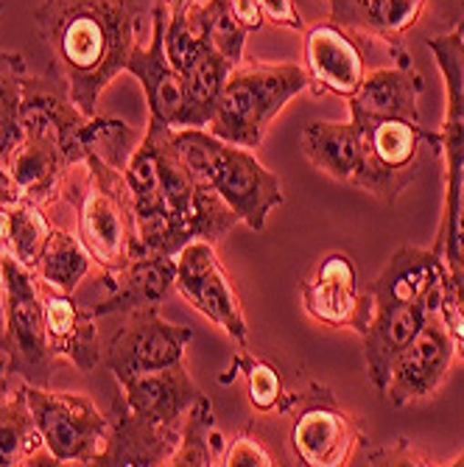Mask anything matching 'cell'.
Masks as SVG:
<instances>
[{"instance_id":"6da1fadb","label":"cell","mask_w":464,"mask_h":467,"mask_svg":"<svg viewBox=\"0 0 464 467\" xmlns=\"http://www.w3.org/2000/svg\"><path fill=\"white\" fill-rule=\"evenodd\" d=\"M34 23L70 101L88 118L98 115L101 93L138 46V0H42Z\"/></svg>"},{"instance_id":"7a4b0ae2","label":"cell","mask_w":464,"mask_h":467,"mask_svg":"<svg viewBox=\"0 0 464 467\" xmlns=\"http://www.w3.org/2000/svg\"><path fill=\"white\" fill-rule=\"evenodd\" d=\"M448 283L450 272L439 252L403 246L366 288L372 294V317L361 338L366 378L377 392H384L397 356L411 345L428 317L439 311Z\"/></svg>"},{"instance_id":"3957f363","label":"cell","mask_w":464,"mask_h":467,"mask_svg":"<svg viewBox=\"0 0 464 467\" xmlns=\"http://www.w3.org/2000/svg\"><path fill=\"white\" fill-rule=\"evenodd\" d=\"M171 140L196 185H210L255 233L283 204V182L252 154V149L227 143L210 130H171Z\"/></svg>"},{"instance_id":"277c9868","label":"cell","mask_w":464,"mask_h":467,"mask_svg":"<svg viewBox=\"0 0 464 467\" xmlns=\"http://www.w3.org/2000/svg\"><path fill=\"white\" fill-rule=\"evenodd\" d=\"M308 88L311 78L303 65L243 59L230 67L207 130L227 143L258 149L285 104Z\"/></svg>"},{"instance_id":"5b68a950","label":"cell","mask_w":464,"mask_h":467,"mask_svg":"<svg viewBox=\"0 0 464 467\" xmlns=\"http://www.w3.org/2000/svg\"><path fill=\"white\" fill-rule=\"evenodd\" d=\"M84 185L78 196H67L78 210V238L90 252L101 275H112L132 261L135 216L132 193L120 168L96 154L84 157Z\"/></svg>"},{"instance_id":"8992f818","label":"cell","mask_w":464,"mask_h":467,"mask_svg":"<svg viewBox=\"0 0 464 467\" xmlns=\"http://www.w3.org/2000/svg\"><path fill=\"white\" fill-rule=\"evenodd\" d=\"M0 350L9 356V367L20 380L36 387L48 384L57 356L48 348L39 280L12 254H6L4 261V336H0Z\"/></svg>"},{"instance_id":"52a82bcc","label":"cell","mask_w":464,"mask_h":467,"mask_svg":"<svg viewBox=\"0 0 464 467\" xmlns=\"http://www.w3.org/2000/svg\"><path fill=\"white\" fill-rule=\"evenodd\" d=\"M31 414L59 464H96L107 448L109 420L98 406L78 392H54L20 380Z\"/></svg>"},{"instance_id":"ba28073f","label":"cell","mask_w":464,"mask_h":467,"mask_svg":"<svg viewBox=\"0 0 464 467\" xmlns=\"http://www.w3.org/2000/svg\"><path fill=\"white\" fill-rule=\"evenodd\" d=\"M193 330L171 325L160 317V308L129 311L123 325L107 338L101 348V364L115 375V380L157 372L174 367L185 358Z\"/></svg>"},{"instance_id":"9c48e42d","label":"cell","mask_w":464,"mask_h":467,"mask_svg":"<svg viewBox=\"0 0 464 467\" xmlns=\"http://www.w3.org/2000/svg\"><path fill=\"white\" fill-rule=\"evenodd\" d=\"M177 291L185 300L213 325H219L232 342L246 348L249 325L241 306V296L222 266L216 244L210 241H191L177 254Z\"/></svg>"},{"instance_id":"30bf717a","label":"cell","mask_w":464,"mask_h":467,"mask_svg":"<svg viewBox=\"0 0 464 467\" xmlns=\"http://www.w3.org/2000/svg\"><path fill=\"white\" fill-rule=\"evenodd\" d=\"M291 426V448L308 467H342L350 464L364 445L358 422L335 403L333 392L322 384H311L308 395Z\"/></svg>"},{"instance_id":"8fae6325","label":"cell","mask_w":464,"mask_h":467,"mask_svg":"<svg viewBox=\"0 0 464 467\" xmlns=\"http://www.w3.org/2000/svg\"><path fill=\"white\" fill-rule=\"evenodd\" d=\"M453 361H456L453 338L445 322L439 319V314H434L392 364L384 398L395 409H406L411 403L437 395L450 375Z\"/></svg>"},{"instance_id":"7c38bea8","label":"cell","mask_w":464,"mask_h":467,"mask_svg":"<svg viewBox=\"0 0 464 467\" xmlns=\"http://www.w3.org/2000/svg\"><path fill=\"white\" fill-rule=\"evenodd\" d=\"M305 311L330 327H350L358 336L372 317V294H361L358 272L347 252H327L303 280Z\"/></svg>"},{"instance_id":"4fadbf2b","label":"cell","mask_w":464,"mask_h":467,"mask_svg":"<svg viewBox=\"0 0 464 467\" xmlns=\"http://www.w3.org/2000/svg\"><path fill=\"white\" fill-rule=\"evenodd\" d=\"M165 23H168V6L157 0L151 9V39L149 46H135L126 73H132L146 93L149 104V118L171 126V130H182L185 126V81L180 70L171 65L165 51Z\"/></svg>"},{"instance_id":"5bb4252c","label":"cell","mask_w":464,"mask_h":467,"mask_svg":"<svg viewBox=\"0 0 464 467\" xmlns=\"http://www.w3.org/2000/svg\"><path fill=\"white\" fill-rule=\"evenodd\" d=\"M120 400L126 403L135 417H140L149 426L168 431V434H182V422L193 400L201 395L196 380L185 369V364H174L157 372L135 375L120 380Z\"/></svg>"},{"instance_id":"9a60e30c","label":"cell","mask_w":464,"mask_h":467,"mask_svg":"<svg viewBox=\"0 0 464 467\" xmlns=\"http://www.w3.org/2000/svg\"><path fill=\"white\" fill-rule=\"evenodd\" d=\"M305 70L316 96L353 99L366 78V59L356 34L339 23H319L305 34Z\"/></svg>"},{"instance_id":"2e32d148","label":"cell","mask_w":464,"mask_h":467,"mask_svg":"<svg viewBox=\"0 0 464 467\" xmlns=\"http://www.w3.org/2000/svg\"><path fill=\"white\" fill-rule=\"evenodd\" d=\"M39 280V277H36ZM42 311H46V333L48 348L57 361L73 364L78 372H93L101 367V338H98V317L93 308L78 306L70 294L39 280Z\"/></svg>"},{"instance_id":"e0dca14e","label":"cell","mask_w":464,"mask_h":467,"mask_svg":"<svg viewBox=\"0 0 464 467\" xmlns=\"http://www.w3.org/2000/svg\"><path fill=\"white\" fill-rule=\"evenodd\" d=\"M445 78V118L439 126V154L445 160V199L456 191L464 168V34L445 31L426 39Z\"/></svg>"},{"instance_id":"ac0fdd59","label":"cell","mask_w":464,"mask_h":467,"mask_svg":"<svg viewBox=\"0 0 464 467\" xmlns=\"http://www.w3.org/2000/svg\"><path fill=\"white\" fill-rule=\"evenodd\" d=\"M426 81L417 73L408 51L395 57V65L366 73L350 101V118H400L419 123V96Z\"/></svg>"},{"instance_id":"d6986e66","label":"cell","mask_w":464,"mask_h":467,"mask_svg":"<svg viewBox=\"0 0 464 467\" xmlns=\"http://www.w3.org/2000/svg\"><path fill=\"white\" fill-rule=\"evenodd\" d=\"M101 277L109 294L93 308L96 317L160 308L168 294L177 288V261L168 254H146V258H135L123 269Z\"/></svg>"},{"instance_id":"ffe728a7","label":"cell","mask_w":464,"mask_h":467,"mask_svg":"<svg viewBox=\"0 0 464 467\" xmlns=\"http://www.w3.org/2000/svg\"><path fill=\"white\" fill-rule=\"evenodd\" d=\"M333 23L350 34L372 36L389 46V54H403L406 34L423 20L428 0H330Z\"/></svg>"},{"instance_id":"44dd1931","label":"cell","mask_w":464,"mask_h":467,"mask_svg":"<svg viewBox=\"0 0 464 467\" xmlns=\"http://www.w3.org/2000/svg\"><path fill=\"white\" fill-rule=\"evenodd\" d=\"M305 160L325 177L358 188L364 174V135L361 126L345 120H314L300 135Z\"/></svg>"},{"instance_id":"7402d4cb","label":"cell","mask_w":464,"mask_h":467,"mask_svg":"<svg viewBox=\"0 0 464 467\" xmlns=\"http://www.w3.org/2000/svg\"><path fill=\"white\" fill-rule=\"evenodd\" d=\"M107 420H109V437H107V448L96 464H126V467L165 464L180 442L177 434L160 431V429L149 426V422H143L140 417H135L129 409H126L120 395L112 400Z\"/></svg>"},{"instance_id":"603a6c76","label":"cell","mask_w":464,"mask_h":467,"mask_svg":"<svg viewBox=\"0 0 464 467\" xmlns=\"http://www.w3.org/2000/svg\"><path fill=\"white\" fill-rule=\"evenodd\" d=\"M51 467L59 459L46 448L39 426L31 414L23 384L12 389V398L0 400V467Z\"/></svg>"},{"instance_id":"cb8c5ba5","label":"cell","mask_w":464,"mask_h":467,"mask_svg":"<svg viewBox=\"0 0 464 467\" xmlns=\"http://www.w3.org/2000/svg\"><path fill=\"white\" fill-rule=\"evenodd\" d=\"M224 434L216 426V414L213 403L207 395H199L193 406L185 414L182 422V434L174 448V453L168 456L165 464L171 467H210V464H222L224 456Z\"/></svg>"},{"instance_id":"d4e9b609","label":"cell","mask_w":464,"mask_h":467,"mask_svg":"<svg viewBox=\"0 0 464 467\" xmlns=\"http://www.w3.org/2000/svg\"><path fill=\"white\" fill-rule=\"evenodd\" d=\"M93 269V258L90 252L84 249L78 235H70L67 230L54 227L46 246H42L39 264L34 269V275L65 294H73L78 288V283L90 275Z\"/></svg>"},{"instance_id":"484cf974","label":"cell","mask_w":464,"mask_h":467,"mask_svg":"<svg viewBox=\"0 0 464 467\" xmlns=\"http://www.w3.org/2000/svg\"><path fill=\"white\" fill-rule=\"evenodd\" d=\"M28 67L26 59L15 51H0V165L17 151L23 140V90H26Z\"/></svg>"},{"instance_id":"4316f807","label":"cell","mask_w":464,"mask_h":467,"mask_svg":"<svg viewBox=\"0 0 464 467\" xmlns=\"http://www.w3.org/2000/svg\"><path fill=\"white\" fill-rule=\"evenodd\" d=\"M6 210H9V254L34 272L54 224L46 216V207H39L26 196L9 204Z\"/></svg>"},{"instance_id":"83f0119b","label":"cell","mask_w":464,"mask_h":467,"mask_svg":"<svg viewBox=\"0 0 464 467\" xmlns=\"http://www.w3.org/2000/svg\"><path fill=\"white\" fill-rule=\"evenodd\" d=\"M193 23L204 31V36L230 65L243 62V46H246V28L232 15L230 0H196L188 6Z\"/></svg>"},{"instance_id":"f1b7e54d","label":"cell","mask_w":464,"mask_h":467,"mask_svg":"<svg viewBox=\"0 0 464 467\" xmlns=\"http://www.w3.org/2000/svg\"><path fill=\"white\" fill-rule=\"evenodd\" d=\"M138 132L132 130L126 120L118 118H107V115H93L88 123H84L81 132V146H84V157L96 154L104 162L115 165V168H126V160L138 146Z\"/></svg>"},{"instance_id":"f546056e","label":"cell","mask_w":464,"mask_h":467,"mask_svg":"<svg viewBox=\"0 0 464 467\" xmlns=\"http://www.w3.org/2000/svg\"><path fill=\"white\" fill-rule=\"evenodd\" d=\"M230 369H241L243 380H246V398L258 411H288L291 406V395L283 387V375L277 372L274 364H269L266 358H255L249 356L246 348H241V353L235 356Z\"/></svg>"},{"instance_id":"4dcf8cb0","label":"cell","mask_w":464,"mask_h":467,"mask_svg":"<svg viewBox=\"0 0 464 467\" xmlns=\"http://www.w3.org/2000/svg\"><path fill=\"white\" fill-rule=\"evenodd\" d=\"M431 249L445 258L450 280L461 283L464 280V168L459 174L456 191L442 204L439 233H437V241Z\"/></svg>"},{"instance_id":"1f68e13d","label":"cell","mask_w":464,"mask_h":467,"mask_svg":"<svg viewBox=\"0 0 464 467\" xmlns=\"http://www.w3.org/2000/svg\"><path fill=\"white\" fill-rule=\"evenodd\" d=\"M222 464H227V467H272L277 462H274L272 451L258 437L243 431L224 448Z\"/></svg>"},{"instance_id":"d6a6232c","label":"cell","mask_w":464,"mask_h":467,"mask_svg":"<svg viewBox=\"0 0 464 467\" xmlns=\"http://www.w3.org/2000/svg\"><path fill=\"white\" fill-rule=\"evenodd\" d=\"M369 464H445V459H431L426 453H419L406 440H397L392 448H384V451L372 453Z\"/></svg>"},{"instance_id":"836d02e7","label":"cell","mask_w":464,"mask_h":467,"mask_svg":"<svg viewBox=\"0 0 464 467\" xmlns=\"http://www.w3.org/2000/svg\"><path fill=\"white\" fill-rule=\"evenodd\" d=\"M263 4V17L272 20L274 26H283V28H294V31H303L305 23L294 6V0H261Z\"/></svg>"},{"instance_id":"e575fe53","label":"cell","mask_w":464,"mask_h":467,"mask_svg":"<svg viewBox=\"0 0 464 467\" xmlns=\"http://www.w3.org/2000/svg\"><path fill=\"white\" fill-rule=\"evenodd\" d=\"M428 9L448 31L464 34V0H428Z\"/></svg>"},{"instance_id":"d590c367","label":"cell","mask_w":464,"mask_h":467,"mask_svg":"<svg viewBox=\"0 0 464 467\" xmlns=\"http://www.w3.org/2000/svg\"><path fill=\"white\" fill-rule=\"evenodd\" d=\"M230 6H232V15L238 17V23L246 31H258L266 23L261 0H230Z\"/></svg>"},{"instance_id":"8d00e7d4","label":"cell","mask_w":464,"mask_h":467,"mask_svg":"<svg viewBox=\"0 0 464 467\" xmlns=\"http://www.w3.org/2000/svg\"><path fill=\"white\" fill-rule=\"evenodd\" d=\"M23 199V191L20 185L15 182V177L9 174V168L6 165H0V207H9L15 202Z\"/></svg>"},{"instance_id":"74e56055","label":"cell","mask_w":464,"mask_h":467,"mask_svg":"<svg viewBox=\"0 0 464 467\" xmlns=\"http://www.w3.org/2000/svg\"><path fill=\"white\" fill-rule=\"evenodd\" d=\"M12 378H15V372L9 367V356L0 350V400H6L12 395Z\"/></svg>"},{"instance_id":"f35d334b","label":"cell","mask_w":464,"mask_h":467,"mask_svg":"<svg viewBox=\"0 0 464 467\" xmlns=\"http://www.w3.org/2000/svg\"><path fill=\"white\" fill-rule=\"evenodd\" d=\"M445 464H464V451H461V453H456L453 459H445Z\"/></svg>"},{"instance_id":"ab89813d","label":"cell","mask_w":464,"mask_h":467,"mask_svg":"<svg viewBox=\"0 0 464 467\" xmlns=\"http://www.w3.org/2000/svg\"><path fill=\"white\" fill-rule=\"evenodd\" d=\"M0 336H4V291H0Z\"/></svg>"},{"instance_id":"60d3db41","label":"cell","mask_w":464,"mask_h":467,"mask_svg":"<svg viewBox=\"0 0 464 467\" xmlns=\"http://www.w3.org/2000/svg\"><path fill=\"white\" fill-rule=\"evenodd\" d=\"M0 12H4V4H0Z\"/></svg>"}]
</instances>
